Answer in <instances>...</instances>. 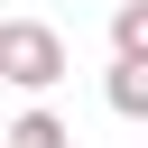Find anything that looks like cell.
<instances>
[{
	"mask_svg": "<svg viewBox=\"0 0 148 148\" xmlns=\"http://www.w3.org/2000/svg\"><path fill=\"white\" fill-rule=\"evenodd\" d=\"M0 83H18V92L65 83V37L46 18H0Z\"/></svg>",
	"mask_w": 148,
	"mask_h": 148,
	"instance_id": "obj_1",
	"label": "cell"
},
{
	"mask_svg": "<svg viewBox=\"0 0 148 148\" xmlns=\"http://www.w3.org/2000/svg\"><path fill=\"white\" fill-rule=\"evenodd\" d=\"M102 102H111L120 120H148V65H139V56H111V74H102Z\"/></svg>",
	"mask_w": 148,
	"mask_h": 148,
	"instance_id": "obj_2",
	"label": "cell"
},
{
	"mask_svg": "<svg viewBox=\"0 0 148 148\" xmlns=\"http://www.w3.org/2000/svg\"><path fill=\"white\" fill-rule=\"evenodd\" d=\"M0 148H74V130L37 102V111H18V120H9V139H0Z\"/></svg>",
	"mask_w": 148,
	"mask_h": 148,
	"instance_id": "obj_3",
	"label": "cell"
},
{
	"mask_svg": "<svg viewBox=\"0 0 148 148\" xmlns=\"http://www.w3.org/2000/svg\"><path fill=\"white\" fill-rule=\"evenodd\" d=\"M111 56H139L148 65V0H120L111 9Z\"/></svg>",
	"mask_w": 148,
	"mask_h": 148,
	"instance_id": "obj_4",
	"label": "cell"
}]
</instances>
